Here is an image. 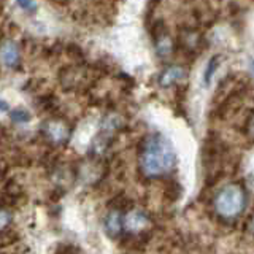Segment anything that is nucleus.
Masks as SVG:
<instances>
[{
	"label": "nucleus",
	"mask_w": 254,
	"mask_h": 254,
	"mask_svg": "<svg viewBox=\"0 0 254 254\" xmlns=\"http://www.w3.org/2000/svg\"><path fill=\"white\" fill-rule=\"evenodd\" d=\"M177 165V153L170 140L162 133H149L140 143L138 167L146 178H161Z\"/></svg>",
	"instance_id": "f257e3e1"
},
{
	"label": "nucleus",
	"mask_w": 254,
	"mask_h": 254,
	"mask_svg": "<svg viewBox=\"0 0 254 254\" xmlns=\"http://www.w3.org/2000/svg\"><path fill=\"white\" fill-rule=\"evenodd\" d=\"M246 202H248V197H246L245 188L237 185V183H232V185L224 186L216 194L213 200V206L219 218L235 219L245 211Z\"/></svg>",
	"instance_id": "f03ea898"
},
{
	"label": "nucleus",
	"mask_w": 254,
	"mask_h": 254,
	"mask_svg": "<svg viewBox=\"0 0 254 254\" xmlns=\"http://www.w3.org/2000/svg\"><path fill=\"white\" fill-rule=\"evenodd\" d=\"M149 226V218L140 210H130L124 214V230L130 234H140Z\"/></svg>",
	"instance_id": "7ed1b4c3"
},
{
	"label": "nucleus",
	"mask_w": 254,
	"mask_h": 254,
	"mask_svg": "<svg viewBox=\"0 0 254 254\" xmlns=\"http://www.w3.org/2000/svg\"><path fill=\"white\" fill-rule=\"evenodd\" d=\"M19 59H21V53L18 45L13 40H3L2 45H0V62L5 67L13 68L14 65L19 64Z\"/></svg>",
	"instance_id": "20e7f679"
},
{
	"label": "nucleus",
	"mask_w": 254,
	"mask_h": 254,
	"mask_svg": "<svg viewBox=\"0 0 254 254\" xmlns=\"http://www.w3.org/2000/svg\"><path fill=\"white\" fill-rule=\"evenodd\" d=\"M105 230H107V234L111 238L121 237V234L124 232V213L119 208L111 210L107 214V218H105Z\"/></svg>",
	"instance_id": "39448f33"
},
{
	"label": "nucleus",
	"mask_w": 254,
	"mask_h": 254,
	"mask_svg": "<svg viewBox=\"0 0 254 254\" xmlns=\"http://www.w3.org/2000/svg\"><path fill=\"white\" fill-rule=\"evenodd\" d=\"M186 78V68L183 65H169L159 75V86L170 87Z\"/></svg>",
	"instance_id": "423d86ee"
},
{
	"label": "nucleus",
	"mask_w": 254,
	"mask_h": 254,
	"mask_svg": "<svg viewBox=\"0 0 254 254\" xmlns=\"http://www.w3.org/2000/svg\"><path fill=\"white\" fill-rule=\"evenodd\" d=\"M46 137L51 138L54 143L64 141L67 137V127L59 123H51L46 126Z\"/></svg>",
	"instance_id": "0eeeda50"
},
{
	"label": "nucleus",
	"mask_w": 254,
	"mask_h": 254,
	"mask_svg": "<svg viewBox=\"0 0 254 254\" xmlns=\"http://www.w3.org/2000/svg\"><path fill=\"white\" fill-rule=\"evenodd\" d=\"M173 50V42L169 35L161 34L156 37V53L159 58H167Z\"/></svg>",
	"instance_id": "6e6552de"
},
{
	"label": "nucleus",
	"mask_w": 254,
	"mask_h": 254,
	"mask_svg": "<svg viewBox=\"0 0 254 254\" xmlns=\"http://www.w3.org/2000/svg\"><path fill=\"white\" fill-rule=\"evenodd\" d=\"M218 67H219V58H218V56H214V58H211L208 61V64H206V68L203 71V81H205V84L211 83V78L214 75V71L218 70Z\"/></svg>",
	"instance_id": "1a4fd4ad"
},
{
	"label": "nucleus",
	"mask_w": 254,
	"mask_h": 254,
	"mask_svg": "<svg viewBox=\"0 0 254 254\" xmlns=\"http://www.w3.org/2000/svg\"><path fill=\"white\" fill-rule=\"evenodd\" d=\"M30 115H29V111H26V110H14V111H11V121L13 123H16V124H26V123H29L30 121Z\"/></svg>",
	"instance_id": "9d476101"
},
{
	"label": "nucleus",
	"mask_w": 254,
	"mask_h": 254,
	"mask_svg": "<svg viewBox=\"0 0 254 254\" xmlns=\"http://www.w3.org/2000/svg\"><path fill=\"white\" fill-rule=\"evenodd\" d=\"M11 222V216H10V213L8 211H3V210H0V230L5 229L8 224Z\"/></svg>",
	"instance_id": "9b49d317"
},
{
	"label": "nucleus",
	"mask_w": 254,
	"mask_h": 254,
	"mask_svg": "<svg viewBox=\"0 0 254 254\" xmlns=\"http://www.w3.org/2000/svg\"><path fill=\"white\" fill-rule=\"evenodd\" d=\"M18 6H21L22 10H26V11H35L37 10V2H18Z\"/></svg>",
	"instance_id": "f8f14e48"
},
{
	"label": "nucleus",
	"mask_w": 254,
	"mask_h": 254,
	"mask_svg": "<svg viewBox=\"0 0 254 254\" xmlns=\"http://www.w3.org/2000/svg\"><path fill=\"white\" fill-rule=\"evenodd\" d=\"M8 111H10V103L3 99H0V113H8Z\"/></svg>",
	"instance_id": "ddd939ff"
}]
</instances>
